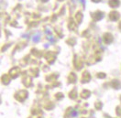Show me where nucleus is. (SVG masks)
Returning <instances> with one entry per match:
<instances>
[{"label": "nucleus", "instance_id": "f03ea898", "mask_svg": "<svg viewBox=\"0 0 121 118\" xmlns=\"http://www.w3.org/2000/svg\"><path fill=\"white\" fill-rule=\"evenodd\" d=\"M94 2H98V1H100V0H93Z\"/></svg>", "mask_w": 121, "mask_h": 118}, {"label": "nucleus", "instance_id": "f257e3e1", "mask_svg": "<svg viewBox=\"0 0 121 118\" xmlns=\"http://www.w3.org/2000/svg\"><path fill=\"white\" fill-rule=\"evenodd\" d=\"M110 6H112L113 8L118 7V6H119V2H118V0H111V1H110Z\"/></svg>", "mask_w": 121, "mask_h": 118}]
</instances>
